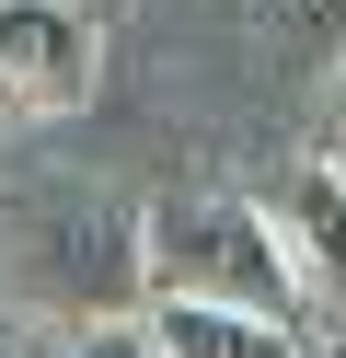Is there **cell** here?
I'll return each mask as SVG.
<instances>
[{"label":"cell","mask_w":346,"mask_h":358,"mask_svg":"<svg viewBox=\"0 0 346 358\" xmlns=\"http://www.w3.org/2000/svg\"><path fill=\"white\" fill-rule=\"evenodd\" d=\"M138 289H185V301H243L277 324H323L312 278H300L289 231L266 196H150L138 208Z\"/></svg>","instance_id":"1"},{"label":"cell","mask_w":346,"mask_h":358,"mask_svg":"<svg viewBox=\"0 0 346 358\" xmlns=\"http://www.w3.org/2000/svg\"><path fill=\"white\" fill-rule=\"evenodd\" d=\"M104 24H115V0H0V116H23V127L92 116Z\"/></svg>","instance_id":"2"},{"label":"cell","mask_w":346,"mask_h":358,"mask_svg":"<svg viewBox=\"0 0 346 358\" xmlns=\"http://www.w3.org/2000/svg\"><path fill=\"white\" fill-rule=\"evenodd\" d=\"M150 335L173 358H300L312 324H277V312H243V301H185V289H138Z\"/></svg>","instance_id":"3"},{"label":"cell","mask_w":346,"mask_h":358,"mask_svg":"<svg viewBox=\"0 0 346 358\" xmlns=\"http://www.w3.org/2000/svg\"><path fill=\"white\" fill-rule=\"evenodd\" d=\"M266 208H277V231H289V255H300V278H312V301L335 312V301H346V162H300Z\"/></svg>","instance_id":"4"},{"label":"cell","mask_w":346,"mask_h":358,"mask_svg":"<svg viewBox=\"0 0 346 358\" xmlns=\"http://www.w3.org/2000/svg\"><path fill=\"white\" fill-rule=\"evenodd\" d=\"M219 12L300 70H335V47H346V0H219Z\"/></svg>","instance_id":"5"},{"label":"cell","mask_w":346,"mask_h":358,"mask_svg":"<svg viewBox=\"0 0 346 358\" xmlns=\"http://www.w3.org/2000/svg\"><path fill=\"white\" fill-rule=\"evenodd\" d=\"M69 358H173V347L150 335V312H115V301H104L81 335H69Z\"/></svg>","instance_id":"6"},{"label":"cell","mask_w":346,"mask_h":358,"mask_svg":"<svg viewBox=\"0 0 346 358\" xmlns=\"http://www.w3.org/2000/svg\"><path fill=\"white\" fill-rule=\"evenodd\" d=\"M0 358H69V347H46L35 324H0Z\"/></svg>","instance_id":"7"},{"label":"cell","mask_w":346,"mask_h":358,"mask_svg":"<svg viewBox=\"0 0 346 358\" xmlns=\"http://www.w3.org/2000/svg\"><path fill=\"white\" fill-rule=\"evenodd\" d=\"M300 358H346V324H335V335H323V324H312V347H300Z\"/></svg>","instance_id":"8"},{"label":"cell","mask_w":346,"mask_h":358,"mask_svg":"<svg viewBox=\"0 0 346 358\" xmlns=\"http://www.w3.org/2000/svg\"><path fill=\"white\" fill-rule=\"evenodd\" d=\"M335 116H346V47H335Z\"/></svg>","instance_id":"9"},{"label":"cell","mask_w":346,"mask_h":358,"mask_svg":"<svg viewBox=\"0 0 346 358\" xmlns=\"http://www.w3.org/2000/svg\"><path fill=\"white\" fill-rule=\"evenodd\" d=\"M335 162H346V150H335Z\"/></svg>","instance_id":"10"}]
</instances>
